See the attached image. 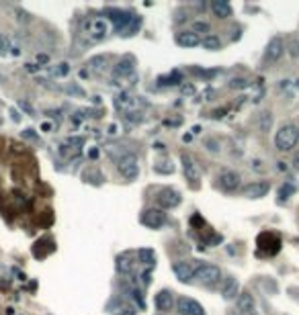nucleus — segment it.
<instances>
[{
    "mask_svg": "<svg viewBox=\"0 0 299 315\" xmlns=\"http://www.w3.org/2000/svg\"><path fill=\"white\" fill-rule=\"evenodd\" d=\"M299 141V127L293 123H285L279 127V131L275 133V145L279 151H289L297 145Z\"/></svg>",
    "mask_w": 299,
    "mask_h": 315,
    "instance_id": "f257e3e1",
    "label": "nucleus"
},
{
    "mask_svg": "<svg viewBox=\"0 0 299 315\" xmlns=\"http://www.w3.org/2000/svg\"><path fill=\"white\" fill-rule=\"evenodd\" d=\"M117 168H119V172H121L123 178L135 180L139 176V160H137V155L131 153V151L121 153V158L117 160Z\"/></svg>",
    "mask_w": 299,
    "mask_h": 315,
    "instance_id": "f03ea898",
    "label": "nucleus"
},
{
    "mask_svg": "<svg viewBox=\"0 0 299 315\" xmlns=\"http://www.w3.org/2000/svg\"><path fill=\"white\" fill-rule=\"evenodd\" d=\"M84 31L92 41H101L109 35V21L103 19V17H94V19L84 23Z\"/></svg>",
    "mask_w": 299,
    "mask_h": 315,
    "instance_id": "7ed1b4c3",
    "label": "nucleus"
},
{
    "mask_svg": "<svg viewBox=\"0 0 299 315\" xmlns=\"http://www.w3.org/2000/svg\"><path fill=\"white\" fill-rule=\"evenodd\" d=\"M195 278H197L201 284L211 286V284L219 282V278H221V270H219L217 266H213V264H201V266L195 270Z\"/></svg>",
    "mask_w": 299,
    "mask_h": 315,
    "instance_id": "20e7f679",
    "label": "nucleus"
},
{
    "mask_svg": "<svg viewBox=\"0 0 299 315\" xmlns=\"http://www.w3.org/2000/svg\"><path fill=\"white\" fill-rule=\"evenodd\" d=\"M141 223L150 229H160L166 225V213L162 209H145L141 215Z\"/></svg>",
    "mask_w": 299,
    "mask_h": 315,
    "instance_id": "39448f33",
    "label": "nucleus"
},
{
    "mask_svg": "<svg viewBox=\"0 0 299 315\" xmlns=\"http://www.w3.org/2000/svg\"><path fill=\"white\" fill-rule=\"evenodd\" d=\"M181 162H183V172H185L187 180H189L193 187H197V185H199V180H201V170H199V166L195 164L193 158H191V155H187V153H183V155H181Z\"/></svg>",
    "mask_w": 299,
    "mask_h": 315,
    "instance_id": "423d86ee",
    "label": "nucleus"
},
{
    "mask_svg": "<svg viewBox=\"0 0 299 315\" xmlns=\"http://www.w3.org/2000/svg\"><path fill=\"white\" fill-rule=\"evenodd\" d=\"M283 54H285V41H283V37H272L270 41H268V45H266V51H264V60L268 62V64H275V62H279L281 58H283Z\"/></svg>",
    "mask_w": 299,
    "mask_h": 315,
    "instance_id": "0eeeda50",
    "label": "nucleus"
},
{
    "mask_svg": "<svg viewBox=\"0 0 299 315\" xmlns=\"http://www.w3.org/2000/svg\"><path fill=\"white\" fill-rule=\"evenodd\" d=\"M268 191H270L268 180H254V182H250L242 189V195L248 197V199H262V197H266Z\"/></svg>",
    "mask_w": 299,
    "mask_h": 315,
    "instance_id": "6e6552de",
    "label": "nucleus"
},
{
    "mask_svg": "<svg viewBox=\"0 0 299 315\" xmlns=\"http://www.w3.org/2000/svg\"><path fill=\"white\" fill-rule=\"evenodd\" d=\"M156 203H158L160 209H175V207L181 205V195L172 189H162L156 197Z\"/></svg>",
    "mask_w": 299,
    "mask_h": 315,
    "instance_id": "1a4fd4ad",
    "label": "nucleus"
},
{
    "mask_svg": "<svg viewBox=\"0 0 299 315\" xmlns=\"http://www.w3.org/2000/svg\"><path fill=\"white\" fill-rule=\"evenodd\" d=\"M177 307L183 315H205V309L195 299H189V297H179Z\"/></svg>",
    "mask_w": 299,
    "mask_h": 315,
    "instance_id": "9d476101",
    "label": "nucleus"
},
{
    "mask_svg": "<svg viewBox=\"0 0 299 315\" xmlns=\"http://www.w3.org/2000/svg\"><path fill=\"white\" fill-rule=\"evenodd\" d=\"M219 293H221V299H223V301L236 299V295H240V282H238V278H234V276L223 278V280H221Z\"/></svg>",
    "mask_w": 299,
    "mask_h": 315,
    "instance_id": "9b49d317",
    "label": "nucleus"
},
{
    "mask_svg": "<svg viewBox=\"0 0 299 315\" xmlns=\"http://www.w3.org/2000/svg\"><path fill=\"white\" fill-rule=\"evenodd\" d=\"M217 180H219V187L223 191H228V193L238 191V187H240V174L238 172H232V170H223Z\"/></svg>",
    "mask_w": 299,
    "mask_h": 315,
    "instance_id": "f8f14e48",
    "label": "nucleus"
},
{
    "mask_svg": "<svg viewBox=\"0 0 299 315\" xmlns=\"http://www.w3.org/2000/svg\"><path fill=\"white\" fill-rule=\"evenodd\" d=\"M172 270H175V274H177V278L181 282H191L195 278V270H193V266L189 262H175Z\"/></svg>",
    "mask_w": 299,
    "mask_h": 315,
    "instance_id": "ddd939ff",
    "label": "nucleus"
},
{
    "mask_svg": "<svg viewBox=\"0 0 299 315\" xmlns=\"http://www.w3.org/2000/svg\"><path fill=\"white\" fill-rule=\"evenodd\" d=\"M154 303H156V307H158L160 311H170L172 305H175V293L168 291V288H162V291L156 295Z\"/></svg>",
    "mask_w": 299,
    "mask_h": 315,
    "instance_id": "4468645a",
    "label": "nucleus"
},
{
    "mask_svg": "<svg viewBox=\"0 0 299 315\" xmlns=\"http://www.w3.org/2000/svg\"><path fill=\"white\" fill-rule=\"evenodd\" d=\"M133 72H135V62H133L131 56H127V58H123V60L117 64V68L113 70V76H115V78H125V76L133 74Z\"/></svg>",
    "mask_w": 299,
    "mask_h": 315,
    "instance_id": "2eb2a0df",
    "label": "nucleus"
},
{
    "mask_svg": "<svg viewBox=\"0 0 299 315\" xmlns=\"http://www.w3.org/2000/svg\"><path fill=\"white\" fill-rule=\"evenodd\" d=\"M236 305H238V311L242 315H252V311H254V297L250 293H240L238 299H236Z\"/></svg>",
    "mask_w": 299,
    "mask_h": 315,
    "instance_id": "dca6fc26",
    "label": "nucleus"
},
{
    "mask_svg": "<svg viewBox=\"0 0 299 315\" xmlns=\"http://www.w3.org/2000/svg\"><path fill=\"white\" fill-rule=\"evenodd\" d=\"M177 43L181 47H197V45H201V37L193 31H183L177 35Z\"/></svg>",
    "mask_w": 299,
    "mask_h": 315,
    "instance_id": "f3484780",
    "label": "nucleus"
},
{
    "mask_svg": "<svg viewBox=\"0 0 299 315\" xmlns=\"http://www.w3.org/2000/svg\"><path fill=\"white\" fill-rule=\"evenodd\" d=\"M211 11L217 19H228L232 17V7L228 3H223V0H213L211 3Z\"/></svg>",
    "mask_w": 299,
    "mask_h": 315,
    "instance_id": "a211bd4d",
    "label": "nucleus"
},
{
    "mask_svg": "<svg viewBox=\"0 0 299 315\" xmlns=\"http://www.w3.org/2000/svg\"><path fill=\"white\" fill-rule=\"evenodd\" d=\"M137 260L145 266H154L156 264V252L152 248H139L137 250Z\"/></svg>",
    "mask_w": 299,
    "mask_h": 315,
    "instance_id": "6ab92c4d",
    "label": "nucleus"
},
{
    "mask_svg": "<svg viewBox=\"0 0 299 315\" xmlns=\"http://www.w3.org/2000/svg\"><path fill=\"white\" fill-rule=\"evenodd\" d=\"M135 104H137L135 98H131L129 94H119V96L115 98V107L121 109V111H125V113H129L131 107H135Z\"/></svg>",
    "mask_w": 299,
    "mask_h": 315,
    "instance_id": "aec40b11",
    "label": "nucleus"
},
{
    "mask_svg": "<svg viewBox=\"0 0 299 315\" xmlns=\"http://www.w3.org/2000/svg\"><path fill=\"white\" fill-rule=\"evenodd\" d=\"M201 45L205 47V49H209V51H215V49H221V39L217 37V35H205L203 39H201Z\"/></svg>",
    "mask_w": 299,
    "mask_h": 315,
    "instance_id": "412c9836",
    "label": "nucleus"
},
{
    "mask_svg": "<svg viewBox=\"0 0 299 315\" xmlns=\"http://www.w3.org/2000/svg\"><path fill=\"white\" fill-rule=\"evenodd\" d=\"M270 127H272V113L270 111H262L258 115V129L262 133H266V131H270Z\"/></svg>",
    "mask_w": 299,
    "mask_h": 315,
    "instance_id": "4be33fe9",
    "label": "nucleus"
},
{
    "mask_svg": "<svg viewBox=\"0 0 299 315\" xmlns=\"http://www.w3.org/2000/svg\"><path fill=\"white\" fill-rule=\"evenodd\" d=\"M139 25H141V17H135V15H131V21L127 23V27H125V29H123L119 35H123V37H129V35H133V33H137Z\"/></svg>",
    "mask_w": 299,
    "mask_h": 315,
    "instance_id": "5701e85b",
    "label": "nucleus"
},
{
    "mask_svg": "<svg viewBox=\"0 0 299 315\" xmlns=\"http://www.w3.org/2000/svg\"><path fill=\"white\" fill-rule=\"evenodd\" d=\"M117 270H119L121 274H131V272H133V262H131V258H129V256H119V258H117Z\"/></svg>",
    "mask_w": 299,
    "mask_h": 315,
    "instance_id": "b1692460",
    "label": "nucleus"
},
{
    "mask_svg": "<svg viewBox=\"0 0 299 315\" xmlns=\"http://www.w3.org/2000/svg\"><path fill=\"white\" fill-rule=\"evenodd\" d=\"M154 170H156L158 174H172V172H175V166H172L170 160H160V162L154 164Z\"/></svg>",
    "mask_w": 299,
    "mask_h": 315,
    "instance_id": "393cba45",
    "label": "nucleus"
},
{
    "mask_svg": "<svg viewBox=\"0 0 299 315\" xmlns=\"http://www.w3.org/2000/svg\"><path fill=\"white\" fill-rule=\"evenodd\" d=\"M105 64H107V58L105 56H96V58H90L88 60V68L90 70H96V72H101Z\"/></svg>",
    "mask_w": 299,
    "mask_h": 315,
    "instance_id": "a878e982",
    "label": "nucleus"
},
{
    "mask_svg": "<svg viewBox=\"0 0 299 315\" xmlns=\"http://www.w3.org/2000/svg\"><path fill=\"white\" fill-rule=\"evenodd\" d=\"M293 193H295V187H293V185H289V182H287V185H283V187L279 189V203L287 201V199H289Z\"/></svg>",
    "mask_w": 299,
    "mask_h": 315,
    "instance_id": "bb28decb",
    "label": "nucleus"
},
{
    "mask_svg": "<svg viewBox=\"0 0 299 315\" xmlns=\"http://www.w3.org/2000/svg\"><path fill=\"white\" fill-rule=\"evenodd\" d=\"M193 33H209V23L197 21V23L193 25Z\"/></svg>",
    "mask_w": 299,
    "mask_h": 315,
    "instance_id": "cd10ccee",
    "label": "nucleus"
},
{
    "mask_svg": "<svg viewBox=\"0 0 299 315\" xmlns=\"http://www.w3.org/2000/svg\"><path fill=\"white\" fill-rule=\"evenodd\" d=\"M289 56L291 58H299V41L297 39H291V43H289Z\"/></svg>",
    "mask_w": 299,
    "mask_h": 315,
    "instance_id": "c85d7f7f",
    "label": "nucleus"
},
{
    "mask_svg": "<svg viewBox=\"0 0 299 315\" xmlns=\"http://www.w3.org/2000/svg\"><path fill=\"white\" fill-rule=\"evenodd\" d=\"M230 86H232V88H246V86H248V80H244V78H234V80L230 82Z\"/></svg>",
    "mask_w": 299,
    "mask_h": 315,
    "instance_id": "c756f323",
    "label": "nucleus"
},
{
    "mask_svg": "<svg viewBox=\"0 0 299 315\" xmlns=\"http://www.w3.org/2000/svg\"><path fill=\"white\" fill-rule=\"evenodd\" d=\"M70 72V68H68V64H58V68L54 70V74L56 76H66Z\"/></svg>",
    "mask_w": 299,
    "mask_h": 315,
    "instance_id": "7c9ffc66",
    "label": "nucleus"
},
{
    "mask_svg": "<svg viewBox=\"0 0 299 315\" xmlns=\"http://www.w3.org/2000/svg\"><path fill=\"white\" fill-rule=\"evenodd\" d=\"M125 117H127V119H129V121H131V123H139V121H141V119H143V117H141V113H139V111H137V113H135V111H129V113H127V115H125Z\"/></svg>",
    "mask_w": 299,
    "mask_h": 315,
    "instance_id": "2f4dec72",
    "label": "nucleus"
},
{
    "mask_svg": "<svg viewBox=\"0 0 299 315\" xmlns=\"http://www.w3.org/2000/svg\"><path fill=\"white\" fill-rule=\"evenodd\" d=\"M23 137H27V139H37V135L33 133V129H25V131H23Z\"/></svg>",
    "mask_w": 299,
    "mask_h": 315,
    "instance_id": "473e14b6",
    "label": "nucleus"
},
{
    "mask_svg": "<svg viewBox=\"0 0 299 315\" xmlns=\"http://www.w3.org/2000/svg\"><path fill=\"white\" fill-rule=\"evenodd\" d=\"M207 145H209V147H207L209 151H219V145H217L213 139H209V141H207Z\"/></svg>",
    "mask_w": 299,
    "mask_h": 315,
    "instance_id": "72a5a7b5",
    "label": "nucleus"
},
{
    "mask_svg": "<svg viewBox=\"0 0 299 315\" xmlns=\"http://www.w3.org/2000/svg\"><path fill=\"white\" fill-rule=\"evenodd\" d=\"M66 90H68V92H74V94H80V96H82V94H84V92H82V90H80V88H78V86H68V88H66Z\"/></svg>",
    "mask_w": 299,
    "mask_h": 315,
    "instance_id": "f704fd0d",
    "label": "nucleus"
},
{
    "mask_svg": "<svg viewBox=\"0 0 299 315\" xmlns=\"http://www.w3.org/2000/svg\"><path fill=\"white\" fill-rule=\"evenodd\" d=\"M37 62H39V64H45V62H49V56H45V54H39V56H37Z\"/></svg>",
    "mask_w": 299,
    "mask_h": 315,
    "instance_id": "c9c22d12",
    "label": "nucleus"
},
{
    "mask_svg": "<svg viewBox=\"0 0 299 315\" xmlns=\"http://www.w3.org/2000/svg\"><path fill=\"white\" fill-rule=\"evenodd\" d=\"M25 70H27V72H33V74H35V72L39 70V66H35V64H27V66H25Z\"/></svg>",
    "mask_w": 299,
    "mask_h": 315,
    "instance_id": "e433bc0d",
    "label": "nucleus"
},
{
    "mask_svg": "<svg viewBox=\"0 0 299 315\" xmlns=\"http://www.w3.org/2000/svg\"><path fill=\"white\" fill-rule=\"evenodd\" d=\"M19 104H21V109H25L27 113H31V115H33V107H31V104H27V102H23V100H21Z\"/></svg>",
    "mask_w": 299,
    "mask_h": 315,
    "instance_id": "4c0bfd02",
    "label": "nucleus"
},
{
    "mask_svg": "<svg viewBox=\"0 0 299 315\" xmlns=\"http://www.w3.org/2000/svg\"><path fill=\"white\" fill-rule=\"evenodd\" d=\"M68 143H72V145H82V139H80V137H70Z\"/></svg>",
    "mask_w": 299,
    "mask_h": 315,
    "instance_id": "58836bf2",
    "label": "nucleus"
},
{
    "mask_svg": "<svg viewBox=\"0 0 299 315\" xmlns=\"http://www.w3.org/2000/svg\"><path fill=\"white\" fill-rule=\"evenodd\" d=\"M293 168H295V170H299V151L293 155Z\"/></svg>",
    "mask_w": 299,
    "mask_h": 315,
    "instance_id": "ea45409f",
    "label": "nucleus"
},
{
    "mask_svg": "<svg viewBox=\"0 0 299 315\" xmlns=\"http://www.w3.org/2000/svg\"><path fill=\"white\" fill-rule=\"evenodd\" d=\"M150 278H152L150 270H147V272H143V278H141V280H143V284H150Z\"/></svg>",
    "mask_w": 299,
    "mask_h": 315,
    "instance_id": "a19ab883",
    "label": "nucleus"
},
{
    "mask_svg": "<svg viewBox=\"0 0 299 315\" xmlns=\"http://www.w3.org/2000/svg\"><path fill=\"white\" fill-rule=\"evenodd\" d=\"M11 119H13L15 123H17V121H21V115H19L17 111H11Z\"/></svg>",
    "mask_w": 299,
    "mask_h": 315,
    "instance_id": "79ce46f5",
    "label": "nucleus"
},
{
    "mask_svg": "<svg viewBox=\"0 0 299 315\" xmlns=\"http://www.w3.org/2000/svg\"><path fill=\"white\" fill-rule=\"evenodd\" d=\"M41 129H43V131H49V129H52V125H49V123H43V125H41Z\"/></svg>",
    "mask_w": 299,
    "mask_h": 315,
    "instance_id": "37998d69",
    "label": "nucleus"
},
{
    "mask_svg": "<svg viewBox=\"0 0 299 315\" xmlns=\"http://www.w3.org/2000/svg\"><path fill=\"white\" fill-rule=\"evenodd\" d=\"M154 149H158V151H162V149H164V143H156V145H154Z\"/></svg>",
    "mask_w": 299,
    "mask_h": 315,
    "instance_id": "c03bdc74",
    "label": "nucleus"
},
{
    "mask_svg": "<svg viewBox=\"0 0 299 315\" xmlns=\"http://www.w3.org/2000/svg\"><path fill=\"white\" fill-rule=\"evenodd\" d=\"M252 315H254V313H252Z\"/></svg>",
    "mask_w": 299,
    "mask_h": 315,
    "instance_id": "a18cd8bd",
    "label": "nucleus"
}]
</instances>
